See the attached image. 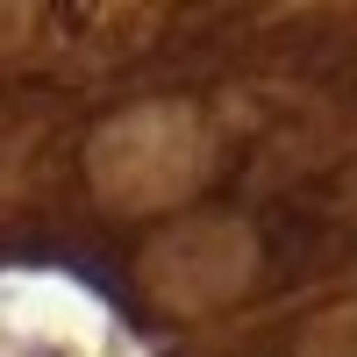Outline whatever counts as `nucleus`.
<instances>
[{"instance_id": "f257e3e1", "label": "nucleus", "mask_w": 357, "mask_h": 357, "mask_svg": "<svg viewBox=\"0 0 357 357\" xmlns=\"http://www.w3.org/2000/svg\"><path fill=\"white\" fill-rule=\"evenodd\" d=\"M250 272V243L236 236L229 222H215V229H178V236H165V243L151 250V279L165 286V301H178V307H200V301H222V293H236V279Z\"/></svg>"}, {"instance_id": "f03ea898", "label": "nucleus", "mask_w": 357, "mask_h": 357, "mask_svg": "<svg viewBox=\"0 0 357 357\" xmlns=\"http://www.w3.org/2000/svg\"><path fill=\"white\" fill-rule=\"evenodd\" d=\"M0 357H72V350L43 343V336H0Z\"/></svg>"}]
</instances>
